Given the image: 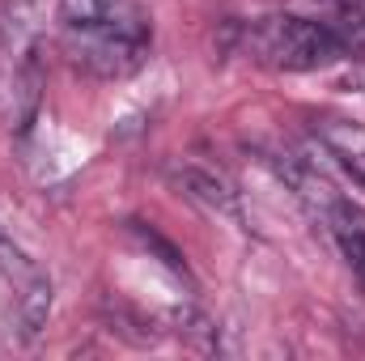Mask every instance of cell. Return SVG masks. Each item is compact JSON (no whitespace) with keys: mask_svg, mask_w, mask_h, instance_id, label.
Here are the masks:
<instances>
[{"mask_svg":"<svg viewBox=\"0 0 365 361\" xmlns=\"http://www.w3.org/2000/svg\"><path fill=\"white\" fill-rule=\"evenodd\" d=\"M319 132H323V145H327V149L365 183V128L344 123V119H327Z\"/></svg>","mask_w":365,"mask_h":361,"instance_id":"cell-6","label":"cell"},{"mask_svg":"<svg viewBox=\"0 0 365 361\" xmlns=\"http://www.w3.org/2000/svg\"><path fill=\"white\" fill-rule=\"evenodd\" d=\"M64 30H119L149 39V13L140 0H60Z\"/></svg>","mask_w":365,"mask_h":361,"instance_id":"cell-4","label":"cell"},{"mask_svg":"<svg viewBox=\"0 0 365 361\" xmlns=\"http://www.w3.org/2000/svg\"><path fill=\"white\" fill-rule=\"evenodd\" d=\"M349 264H353V272H357V280H361V289H365V243L349 255Z\"/></svg>","mask_w":365,"mask_h":361,"instance_id":"cell-7","label":"cell"},{"mask_svg":"<svg viewBox=\"0 0 365 361\" xmlns=\"http://www.w3.org/2000/svg\"><path fill=\"white\" fill-rule=\"evenodd\" d=\"M349 86H353V90H361V93H365V64H357V68L349 73Z\"/></svg>","mask_w":365,"mask_h":361,"instance_id":"cell-8","label":"cell"},{"mask_svg":"<svg viewBox=\"0 0 365 361\" xmlns=\"http://www.w3.org/2000/svg\"><path fill=\"white\" fill-rule=\"evenodd\" d=\"M64 56L98 81H123L149 60V39L119 30H64Z\"/></svg>","mask_w":365,"mask_h":361,"instance_id":"cell-3","label":"cell"},{"mask_svg":"<svg viewBox=\"0 0 365 361\" xmlns=\"http://www.w3.org/2000/svg\"><path fill=\"white\" fill-rule=\"evenodd\" d=\"M0 276L4 285L13 289V315H17V336L30 345L43 327H47V315H51V302H56V289H51V276L47 268L21 251L13 238L0 234Z\"/></svg>","mask_w":365,"mask_h":361,"instance_id":"cell-2","label":"cell"},{"mask_svg":"<svg viewBox=\"0 0 365 361\" xmlns=\"http://www.w3.org/2000/svg\"><path fill=\"white\" fill-rule=\"evenodd\" d=\"M166 179L179 187L182 195L200 200L204 208L212 213H225V217H238V191L225 175H217L212 166H200V162H170L166 166Z\"/></svg>","mask_w":365,"mask_h":361,"instance_id":"cell-5","label":"cell"},{"mask_svg":"<svg viewBox=\"0 0 365 361\" xmlns=\"http://www.w3.org/2000/svg\"><path fill=\"white\" fill-rule=\"evenodd\" d=\"M242 51L272 73H314L349 56L331 21H310L297 13H268L242 30Z\"/></svg>","mask_w":365,"mask_h":361,"instance_id":"cell-1","label":"cell"},{"mask_svg":"<svg viewBox=\"0 0 365 361\" xmlns=\"http://www.w3.org/2000/svg\"><path fill=\"white\" fill-rule=\"evenodd\" d=\"M327 4H336V9H349V4H365V0H327Z\"/></svg>","mask_w":365,"mask_h":361,"instance_id":"cell-9","label":"cell"}]
</instances>
